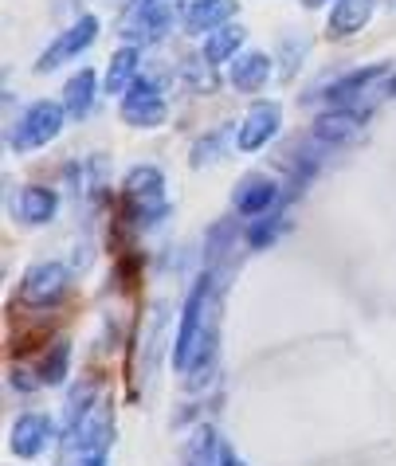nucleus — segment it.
I'll return each instance as SVG.
<instances>
[{
    "label": "nucleus",
    "instance_id": "obj_1",
    "mask_svg": "<svg viewBox=\"0 0 396 466\" xmlns=\"http://www.w3.org/2000/svg\"><path fill=\"white\" fill-rule=\"evenodd\" d=\"M220 333L216 326V270L208 267L204 275L197 279V287L188 290L185 306H181V318H177V338L169 345V360L177 372H188L193 357L200 353V345Z\"/></svg>",
    "mask_w": 396,
    "mask_h": 466
},
{
    "label": "nucleus",
    "instance_id": "obj_22",
    "mask_svg": "<svg viewBox=\"0 0 396 466\" xmlns=\"http://www.w3.org/2000/svg\"><path fill=\"white\" fill-rule=\"evenodd\" d=\"M283 212H267V216H255L251 224L244 228V239H248V248L251 251H263V248H271L275 243V236L283 231Z\"/></svg>",
    "mask_w": 396,
    "mask_h": 466
},
{
    "label": "nucleus",
    "instance_id": "obj_23",
    "mask_svg": "<svg viewBox=\"0 0 396 466\" xmlns=\"http://www.w3.org/2000/svg\"><path fill=\"white\" fill-rule=\"evenodd\" d=\"M220 141H224V129H216L212 137H200L197 149H193V165H208V161L220 157Z\"/></svg>",
    "mask_w": 396,
    "mask_h": 466
},
{
    "label": "nucleus",
    "instance_id": "obj_2",
    "mask_svg": "<svg viewBox=\"0 0 396 466\" xmlns=\"http://www.w3.org/2000/svg\"><path fill=\"white\" fill-rule=\"evenodd\" d=\"M110 443L114 411L107 400H98L79 423L63 431V466H110Z\"/></svg>",
    "mask_w": 396,
    "mask_h": 466
},
{
    "label": "nucleus",
    "instance_id": "obj_17",
    "mask_svg": "<svg viewBox=\"0 0 396 466\" xmlns=\"http://www.w3.org/2000/svg\"><path fill=\"white\" fill-rule=\"evenodd\" d=\"M239 12L236 0H197L193 8H185V32L188 35H208L216 28H224Z\"/></svg>",
    "mask_w": 396,
    "mask_h": 466
},
{
    "label": "nucleus",
    "instance_id": "obj_16",
    "mask_svg": "<svg viewBox=\"0 0 396 466\" xmlns=\"http://www.w3.org/2000/svg\"><path fill=\"white\" fill-rule=\"evenodd\" d=\"M271 56H263V51H244V56L232 59V67H228V83H232L239 95H259L271 79Z\"/></svg>",
    "mask_w": 396,
    "mask_h": 466
},
{
    "label": "nucleus",
    "instance_id": "obj_6",
    "mask_svg": "<svg viewBox=\"0 0 396 466\" xmlns=\"http://www.w3.org/2000/svg\"><path fill=\"white\" fill-rule=\"evenodd\" d=\"M98 40V16H79L71 24L67 32H59V35H51V44L40 51V59H36V75H51V71H59L63 63H71V59H79L86 47H91Z\"/></svg>",
    "mask_w": 396,
    "mask_h": 466
},
{
    "label": "nucleus",
    "instance_id": "obj_14",
    "mask_svg": "<svg viewBox=\"0 0 396 466\" xmlns=\"http://www.w3.org/2000/svg\"><path fill=\"white\" fill-rule=\"evenodd\" d=\"M385 79H389V63H369V67H357L350 75H341V79H334L322 90V98L330 102V106H353L357 98H365L369 90H373L377 83H385Z\"/></svg>",
    "mask_w": 396,
    "mask_h": 466
},
{
    "label": "nucleus",
    "instance_id": "obj_28",
    "mask_svg": "<svg viewBox=\"0 0 396 466\" xmlns=\"http://www.w3.org/2000/svg\"><path fill=\"white\" fill-rule=\"evenodd\" d=\"M392 90H396V79H389V95H392Z\"/></svg>",
    "mask_w": 396,
    "mask_h": 466
},
{
    "label": "nucleus",
    "instance_id": "obj_24",
    "mask_svg": "<svg viewBox=\"0 0 396 466\" xmlns=\"http://www.w3.org/2000/svg\"><path fill=\"white\" fill-rule=\"evenodd\" d=\"M220 466H248V462L239 459V451H236V447H228V443H224V447H220Z\"/></svg>",
    "mask_w": 396,
    "mask_h": 466
},
{
    "label": "nucleus",
    "instance_id": "obj_12",
    "mask_svg": "<svg viewBox=\"0 0 396 466\" xmlns=\"http://www.w3.org/2000/svg\"><path fill=\"white\" fill-rule=\"evenodd\" d=\"M365 134V114L353 110V106H330L326 114H318L314 126H310V137L326 149H338V146H350Z\"/></svg>",
    "mask_w": 396,
    "mask_h": 466
},
{
    "label": "nucleus",
    "instance_id": "obj_26",
    "mask_svg": "<svg viewBox=\"0 0 396 466\" xmlns=\"http://www.w3.org/2000/svg\"><path fill=\"white\" fill-rule=\"evenodd\" d=\"M177 5H181V8H193V5H197V0H177Z\"/></svg>",
    "mask_w": 396,
    "mask_h": 466
},
{
    "label": "nucleus",
    "instance_id": "obj_25",
    "mask_svg": "<svg viewBox=\"0 0 396 466\" xmlns=\"http://www.w3.org/2000/svg\"><path fill=\"white\" fill-rule=\"evenodd\" d=\"M302 5H306V8H318V5H326V0H302Z\"/></svg>",
    "mask_w": 396,
    "mask_h": 466
},
{
    "label": "nucleus",
    "instance_id": "obj_27",
    "mask_svg": "<svg viewBox=\"0 0 396 466\" xmlns=\"http://www.w3.org/2000/svg\"><path fill=\"white\" fill-rule=\"evenodd\" d=\"M130 5H157V0H130Z\"/></svg>",
    "mask_w": 396,
    "mask_h": 466
},
{
    "label": "nucleus",
    "instance_id": "obj_11",
    "mask_svg": "<svg viewBox=\"0 0 396 466\" xmlns=\"http://www.w3.org/2000/svg\"><path fill=\"white\" fill-rule=\"evenodd\" d=\"M279 200H283V185H279L275 177L267 173H248L239 177V185L232 188V208L239 216H267L279 208Z\"/></svg>",
    "mask_w": 396,
    "mask_h": 466
},
{
    "label": "nucleus",
    "instance_id": "obj_5",
    "mask_svg": "<svg viewBox=\"0 0 396 466\" xmlns=\"http://www.w3.org/2000/svg\"><path fill=\"white\" fill-rule=\"evenodd\" d=\"M169 118V106H165L161 83L153 75H137L134 86L122 95V122L130 129H157Z\"/></svg>",
    "mask_w": 396,
    "mask_h": 466
},
{
    "label": "nucleus",
    "instance_id": "obj_10",
    "mask_svg": "<svg viewBox=\"0 0 396 466\" xmlns=\"http://www.w3.org/2000/svg\"><path fill=\"white\" fill-rule=\"evenodd\" d=\"M51 439H56V423H51L47 411H24L8 431V451H12V459L32 462L51 447Z\"/></svg>",
    "mask_w": 396,
    "mask_h": 466
},
{
    "label": "nucleus",
    "instance_id": "obj_9",
    "mask_svg": "<svg viewBox=\"0 0 396 466\" xmlns=\"http://www.w3.org/2000/svg\"><path fill=\"white\" fill-rule=\"evenodd\" d=\"M283 129V106L279 102H251L248 114L239 118V129H236V149L239 153H259L263 146H271Z\"/></svg>",
    "mask_w": 396,
    "mask_h": 466
},
{
    "label": "nucleus",
    "instance_id": "obj_3",
    "mask_svg": "<svg viewBox=\"0 0 396 466\" xmlns=\"http://www.w3.org/2000/svg\"><path fill=\"white\" fill-rule=\"evenodd\" d=\"M122 204L130 212L134 228H157L169 216V200H165V173L157 165H134L122 180Z\"/></svg>",
    "mask_w": 396,
    "mask_h": 466
},
{
    "label": "nucleus",
    "instance_id": "obj_15",
    "mask_svg": "<svg viewBox=\"0 0 396 466\" xmlns=\"http://www.w3.org/2000/svg\"><path fill=\"white\" fill-rule=\"evenodd\" d=\"M377 8H381V0H334L326 32L334 35V40H350V35H357L377 16Z\"/></svg>",
    "mask_w": 396,
    "mask_h": 466
},
{
    "label": "nucleus",
    "instance_id": "obj_18",
    "mask_svg": "<svg viewBox=\"0 0 396 466\" xmlns=\"http://www.w3.org/2000/svg\"><path fill=\"white\" fill-rule=\"evenodd\" d=\"M95 98H98V75H95V67L75 71L67 79V86H63V110H67V118H75V122H83L86 114L95 110Z\"/></svg>",
    "mask_w": 396,
    "mask_h": 466
},
{
    "label": "nucleus",
    "instance_id": "obj_13",
    "mask_svg": "<svg viewBox=\"0 0 396 466\" xmlns=\"http://www.w3.org/2000/svg\"><path fill=\"white\" fill-rule=\"evenodd\" d=\"M59 212V192L47 185H24L12 192V216L24 228H44Z\"/></svg>",
    "mask_w": 396,
    "mask_h": 466
},
{
    "label": "nucleus",
    "instance_id": "obj_19",
    "mask_svg": "<svg viewBox=\"0 0 396 466\" xmlns=\"http://www.w3.org/2000/svg\"><path fill=\"white\" fill-rule=\"evenodd\" d=\"M248 40V32L239 28V24H224V28H216L204 35V47H200V59L208 63V67H220V63L228 59H236V51L244 47Z\"/></svg>",
    "mask_w": 396,
    "mask_h": 466
},
{
    "label": "nucleus",
    "instance_id": "obj_8",
    "mask_svg": "<svg viewBox=\"0 0 396 466\" xmlns=\"http://www.w3.org/2000/svg\"><path fill=\"white\" fill-rule=\"evenodd\" d=\"M173 24V0H157V5H130L118 24V35L126 44L142 47V44H157Z\"/></svg>",
    "mask_w": 396,
    "mask_h": 466
},
{
    "label": "nucleus",
    "instance_id": "obj_7",
    "mask_svg": "<svg viewBox=\"0 0 396 466\" xmlns=\"http://www.w3.org/2000/svg\"><path fill=\"white\" fill-rule=\"evenodd\" d=\"M67 290H71V270L59 258H44V263L24 270V279H20L24 306H56L67 298Z\"/></svg>",
    "mask_w": 396,
    "mask_h": 466
},
{
    "label": "nucleus",
    "instance_id": "obj_20",
    "mask_svg": "<svg viewBox=\"0 0 396 466\" xmlns=\"http://www.w3.org/2000/svg\"><path fill=\"white\" fill-rule=\"evenodd\" d=\"M137 63H142V51H137L134 44L118 47L107 63V79H102V86H107V95H126V90L134 86L137 79Z\"/></svg>",
    "mask_w": 396,
    "mask_h": 466
},
{
    "label": "nucleus",
    "instance_id": "obj_4",
    "mask_svg": "<svg viewBox=\"0 0 396 466\" xmlns=\"http://www.w3.org/2000/svg\"><path fill=\"white\" fill-rule=\"evenodd\" d=\"M63 122H67V110H63V102H51V98H40L32 102L28 110L20 114L16 122L8 129V149L12 153H36L51 146L59 134H63Z\"/></svg>",
    "mask_w": 396,
    "mask_h": 466
},
{
    "label": "nucleus",
    "instance_id": "obj_21",
    "mask_svg": "<svg viewBox=\"0 0 396 466\" xmlns=\"http://www.w3.org/2000/svg\"><path fill=\"white\" fill-rule=\"evenodd\" d=\"M220 447H224V439L216 435V427L200 423L193 439L185 443V466H220Z\"/></svg>",
    "mask_w": 396,
    "mask_h": 466
}]
</instances>
